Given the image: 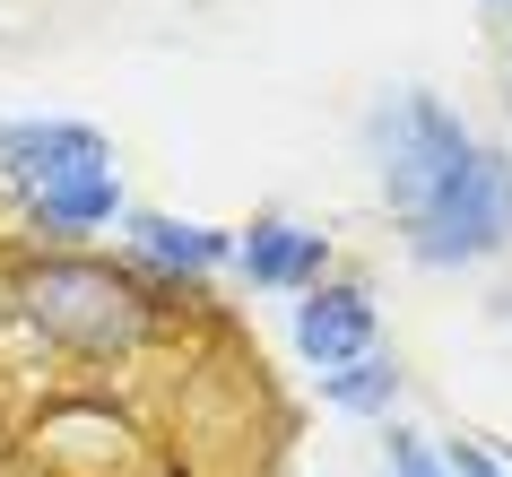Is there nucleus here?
Here are the masks:
<instances>
[{
	"label": "nucleus",
	"mask_w": 512,
	"mask_h": 477,
	"mask_svg": "<svg viewBox=\"0 0 512 477\" xmlns=\"http://www.w3.org/2000/svg\"><path fill=\"white\" fill-rule=\"evenodd\" d=\"M0 304L61 356L122 365L157 339V321L174 313V287H157L122 261H96V252H9L0 261Z\"/></svg>",
	"instance_id": "obj_1"
},
{
	"label": "nucleus",
	"mask_w": 512,
	"mask_h": 477,
	"mask_svg": "<svg viewBox=\"0 0 512 477\" xmlns=\"http://www.w3.org/2000/svg\"><path fill=\"white\" fill-rule=\"evenodd\" d=\"M374 157H382V200H391V217H400V235H408L417 217H434L460 183H469L478 139L460 131V113H443L434 96L408 87V96H382V113H374Z\"/></svg>",
	"instance_id": "obj_2"
},
{
	"label": "nucleus",
	"mask_w": 512,
	"mask_h": 477,
	"mask_svg": "<svg viewBox=\"0 0 512 477\" xmlns=\"http://www.w3.org/2000/svg\"><path fill=\"white\" fill-rule=\"evenodd\" d=\"M504 243H512V157H504V148H478L469 183H460L434 217L408 226V252L434 261V269H460V261L504 252Z\"/></svg>",
	"instance_id": "obj_3"
},
{
	"label": "nucleus",
	"mask_w": 512,
	"mask_h": 477,
	"mask_svg": "<svg viewBox=\"0 0 512 477\" xmlns=\"http://www.w3.org/2000/svg\"><path fill=\"white\" fill-rule=\"evenodd\" d=\"M0 165L18 191H44L70 174H113V148L87 122H0Z\"/></svg>",
	"instance_id": "obj_4"
},
{
	"label": "nucleus",
	"mask_w": 512,
	"mask_h": 477,
	"mask_svg": "<svg viewBox=\"0 0 512 477\" xmlns=\"http://www.w3.org/2000/svg\"><path fill=\"white\" fill-rule=\"evenodd\" d=\"M296 347H304L322 373L374 356V295L356 287V278H322V287L296 304Z\"/></svg>",
	"instance_id": "obj_5"
},
{
	"label": "nucleus",
	"mask_w": 512,
	"mask_h": 477,
	"mask_svg": "<svg viewBox=\"0 0 512 477\" xmlns=\"http://www.w3.org/2000/svg\"><path fill=\"white\" fill-rule=\"evenodd\" d=\"M235 261H243L252 287H270V295H313L322 269H330V243L304 235V226H287V217H252L243 243H235Z\"/></svg>",
	"instance_id": "obj_6"
},
{
	"label": "nucleus",
	"mask_w": 512,
	"mask_h": 477,
	"mask_svg": "<svg viewBox=\"0 0 512 477\" xmlns=\"http://www.w3.org/2000/svg\"><path fill=\"white\" fill-rule=\"evenodd\" d=\"M131 235H139V252H148L157 269H174V278H209L217 261H235V235H217V226H183V217H157V209H139Z\"/></svg>",
	"instance_id": "obj_7"
},
{
	"label": "nucleus",
	"mask_w": 512,
	"mask_h": 477,
	"mask_svg": "<svg viewBox=\"0 0 512 477\" xmlns=\"http://www.w3.org/2000/svg\"><path fill=\"white\" fill-rule=\"evenodd\" d=\"M113 209H122L113 174H70V183H44V191H27V217H35V226H44L53 243L87 235V226H105Z\"/></svg>",
	"instance_id": "obj_8"
},
{
	"label": "nucleus",
	"mask_w": 512,
	"mask_h": 477,
	"mask_svg": "<svg viewBox=\"0 0 512 477\" xmlns=\"http://www.w3.org/2000/svg\"><path fill=\"white\" fill-rule=\"evenodd\" d=\"M391 391H400V365L391 356H356V365H339V373H322V399L330 408H356V417H382L391 408Z\"/></svg>",
	"instance_id": "obj_9"
},
{
	"label": "nucleus",
	"mask_w": 512,
	"mask_h": 477,
	"mask_svg": "<svg viewBox=\"0 0 512 477\" xmlns=\"http://www.w3.org/2000/svg\"><path fill=\"white\" fill-rule=\"evenodd\" d=\"M382 451H391V477H452V460H434L408 425H391V443H382Z\"/></svg>",
	"instance_id": "obj_10"
},
{
	"label": "nucleus",
	"mask_w": 512,
	"mask_h": 477,
	"mask_svg": "<svg viewBox=\"0 0 512 477\" xmlns=\"http://www.w3.org/2000/svg\"><path fill=\"white\" fill-rule=\"evenodd\" d=\"M452 477H504V460L478 451V443H452Z\"/></svg>",
	"instance_id": "obj_11"
},
{
	"label": "nucleus",
	"mask_w": 512,
	"mask_h": 477,
	"mask_svg": "<svg viewBox=\"0 0 512 477\" xmlns=\"http://www.w3.org/2000/svg\"><path fill=\"white\" fill-rule=\"evenodd\" d=\"M495 9H512V0H495Z\"/></svg>",
	"instance_id": "obj_12"
}]
</instances>
